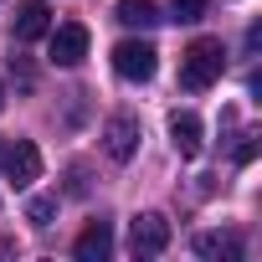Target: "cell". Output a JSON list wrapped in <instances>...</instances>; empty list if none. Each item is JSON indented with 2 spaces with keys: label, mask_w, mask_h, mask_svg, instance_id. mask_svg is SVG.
<instances>
[{
  "label": "cell",
  "mask_w": 262,
  "mask_h": 262,
  "mask_svg": "<svg viewBox=\"0 0 262 262\" xmlns=\"http://www.w3.org/2000/svg\"><path fill=\"white\" fill-rule=\"evenodd\" d=\"M221 72H226V47H221V36H195V41L180 52V88L206 93L211 82H221Z\"/></svg>",
  "instance_id": "cell-1"
},
{
  "label": "cell",
  "mask_w": 262,
  "mask_h": 262,
  "mask_svg": "<svg viewBox=\"0 0 262 262\" xmlns=\"http://www.w3.org/2000/svg\"><path fill=\"white\" fill-rule=\"evenodd\" d=\"M128 247H134V257H160L170 247V221L160 211H144L134 216V226H128Z\"/></svg>",
  "instance_id": "cell-4"
},
{
  "label": "cell",
  "mask_w": 262,
  "mask_h": 262,
  "mask_svg": "<svg viewBox=\"0 0 262 262\" xmlns=\"http://www.w3.org/2000/svg\"><path fill=\"white\" fill-rule=\"evenodd\" d=\"M252 155H257V134H247V139H242V149H236V160H242V165H247V160H252Z\"/></svg>",
  "instance_id": "cell-14"
},
{
  "label": "cell",
  "mask_w": 262,
  "mask_h": 262,
  "mask_svg": "<svg viewBox=\"0 0 262 262\" xmlns=\"http://www.w3.org/2000/svg\"><path fill=\"white\" fill-rule=\"evenodd\" d=\"M170 144L180 149V160H195L201 155V118L195 113H175L170 118Z\"/></svg>",
  "instance_id": "cell-9"
},
{
  "label": "cell",
  "mask_w": 262,
  "mask_h": 262,
  "mask_svg": "<svg viewBox=\"0 0 262 262\" xmlns=\"http://www.w3.org/2000/svg\"><path fill=\"white\" fill-rule=\"evenodd\" d=\"M113 16H118L123 26H134V31H149L155 21H165L155 0H118V11H113Z\"/></svg>",
  "instance_id": "cell-10"
},
{
  "label": "cell",
  "mask_w": 262,
  "mask_h": 262,
  "mask_svg": "<svg viewBox=\"0 0 262 262\" xmlns=\"http://www.w3.org/2000/svg\"><path fill=\"white\" fill-rule=\"evenodd\" d=\"M0 108H6V88H0Z\"/></svg>",
  "instance_id": "cell-15"
},
{
  "label": "cell",
  "mask_w": 262,
  "mask_h": 262,
  "mask_svg": "<svg viewBox=\"0 0 262 262\" xmlns=\"http://www.w3.org/2000/svg\"><path fill=\"white\" fill-rule=\"evenodd\" d=\"M195 252H201V257H226V262H231V257H242V236H231V231H206V236L195 242Z\"/></svg>",
  "instance_id": "cell-11"
},
{
  "label": "cell",
  "mask_w": 262,
  "mask_h": 262,
  "mask_svg": "<svg viewBox=\"0 0 262 262\" xmlns=\"http://www.w3.org/2000/svg\"><path fill=\"white\" fill-rule=\"evenodd\" d=\"M170 11H175L170 21H185V26H190V21H201V11H206V0H170Z\"/></svg>",
  "instance_id": "cell-13"
},
{
  "label": "cell",
  "mask_w": 262,
  "mask_h": 262,
  "mask_svg": "<svg viewBox=\"0 0 262 262\" xmlns=\"http://www.w3.org/2000/svg\"><path fill=\"white\" fill-rule=\"evenodd\" d=\"M108 252H113V226H108V221H93V226L72 242V257H77V262H103Z\"/></svg>",
  "instance_id": "cell-8"
},
{
  "label": "cell",
  "mask_w": 262,
  "mask_h": 262,
  "mask_svg": "<svg viewBox=\"0 0 262 262\" xmlns=\"http://www.w3.org/2000/svg\"><path fill=\"white\" fill-rule=\"evenodd\" d=\"M11 31H16V41H36V36H47V31H52V11L41 6V0H26V6H16Z\"/></svg>",
  "instance_id": "cell-7"
},
{
  "label": "cell",
  "mask_w": 262,
  "mask_h": 262,
  "mask_svg": "<svg viewBox=\"0 0 262 262\" xmlns=\"http://www.w3.org/2000/svg\"><path fill=\"white\" fill-rule=\"evenodd\" d=\"M113 72H118L123 82H149V77L160 72V52H155L149 41H118V47H113Z\"/></svg>",
  "instance_id": "cell-3"
},
{
  "label": "cell",
  "mask_w": 262,
  "mask_h": 262,
  "mask_svg": "<svg viewBox=\"0 0 262 262\" xmlns=\"http://www.w3.org/2000/svg\"><path fill=\"white\" fill-rule=\"evenodd\" d=\"M0 175L16 190H26L31 180H41V149L31 139H0Z\"/></svg>",
  "instance_id": "cell-2"
},
{
  "label": "cell",
  "mask_w": 262,
  "mask_h": 262,
  "mask_svg": "<svg viewBox=\"0 0 262 262\" xmlns=\"http://www.w3.org/2000/svg\"><path fill=\"white\" fill-rule=\"evenodd\" d=\"M134 149H139V118L134 113H113L103 123V155L123 165V160H134Z\"/></svg>",
  "instance_id": "cell-5"
},
{
  "label": "cell",
  "mask_w": 262,
  "mask_h": 262,
  "mask_svg": "<svg viewBox=\"0 0 262 262\" xmlns=\"http://www.w3.org/2000/svg\"><path fill=\"white\" fill-rule=\"evenodd\" d=\"M52 216H57V195H36V201L26 206V221H31V226H52Z\"/></svg>",
  "instance_id": "cell-12"
},
{
  "label": "cell",
  "mask_w": 262,
  "mask_h": 262,
  "mask_svg": "<svg viewBox=\"0 0 262 262\" xmlns=\"http://www.w3.org/2000/svg\"><path fill=\"white\" fill-rule=\"evenodd\" d=\"M82 57H88V26H77V21L57 26L52 31V62L57 67H77Z\"/></svg>",
  "instance_id": "cell-6"
}]
</instances>
